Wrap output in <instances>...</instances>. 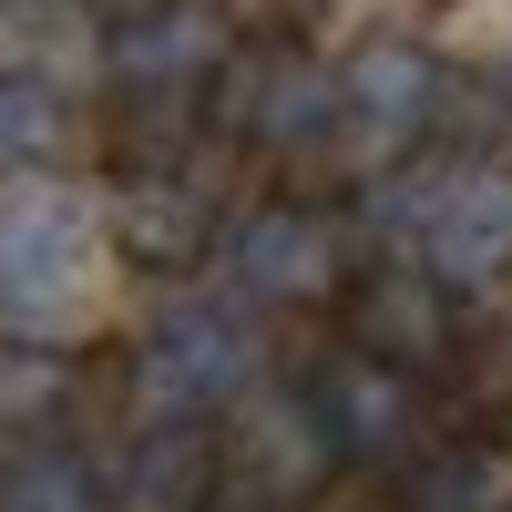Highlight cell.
I'll return each instance as SVG.
<instances>
[{"instance_id": "obj_1", "label": "cell", "mask_w": 512, "mask_h": 512, "mask_svg": "<svg viewBox=\"0 0 512 512\" xmlns=\"http://www.w3.org/2000/svg\"><path fill=\"white\" fill-rule=\"evenodd\" d=\"M267 379V328H256L246 297H216V287H185L164 297L154 328L134 338V369H123V390H134V420H216Z\"/></svg>"}, {"instance_id": "obj_2", "label": "cell", "mask_w": 512, "mask_h": 512, "mask_svg": "<svg viewBox=\"0 0 512 512\" xmlns=\"http://www.w3.org/2000/svg\"><path fill=\"white\" fill-rule=\"evenodd\" d=\"M205 123H216L226 144L267 154V164H308L328 144H349V123H338V62L308 52V41H236V62L216 72V93H205Z\"/></svg>"}, {"instance_id": "obj_3", "label": "cell", "mask_w": 512, "mask_h": 512, "mask_svg": "<svg viewBox=\"0 0 512 512\" xmlns=\"http://www.w3.org/2000/svg\"><path fill=\"white\" fill-rule=\"evenodd\" d=\"M216 256H226V287L246 308H338L359 277V236L318 195H267L246 216H226Z\"/></svg>"}, {"instance_id": "obj_4", "label": "cell", "mask_w": 512, "mask_h": 512, "mask_svg": "<svg viewBox=\"0 0 512 512\" xmlns=\"http://www.w3.org/2000/svg\"><path fill=\"white\" fill-rule=\"evenodd\" d=\"M103 82L134 113H205L216 72L236 62V31L216 0H134V11L103 21Z\"/></svg>"}, {"instance_id": "obj_5", "label": "cell", "mask_w": 512, "mask_h": 512, "mask_svg": "<svg viewBox=\"0 0 512 512\" xmlns=\"http://www.w3.org/2000/svg\"><path fill=\"white\" fill-rule=\"evenodd\" d=\"M472 297L441 287L420 256H359V277H349V349L369 359H390L410 379H451V369H472Z\"/></svg>"}, {"instance_id": "obj_6", "label": "cell", "mask_w": 512, "mask_h": 512, "mask_svg": "<svg viewBox=\"0 0 512 512\" xmlns=\"http://www.w3.org/2000/svg\"><path fill=\"white\" fill-rule=\"evenodd\" d=\"M451 93H461V72L420 31H369L359 52L338 62V123H349V144L369 164H410L451 123Z\"/></svg>"}, {"instance_id": "obj_7", "label": "cell", "mask_w": 512, "mask_h": 512, "mask_svg": "<svg viewBox=\"0 0 512 512\" xmlns=\"http://www.w3.org/2000/svg\"><path fill=\"white\" fill-rule=\"evenodd\" d=\"M216 461H226V502H287V512H308L349 461H338L328 441V420L308 400V379L297 390H277V379H256V390L216 420Z\"/></svg>"}, {"instance_id": "obj_8", "label": "cell", "mask_w": 512, "mask_h": 512, "mask_svg": "<svg viewBox=\"0 0 512 512\" xmlns=\"http://www.w3.org/2000/svg\"><path fill=\"white\" fill-rule=\"evenodd\" d=\"M410 256L461 297L512 287V164H492V154L441 164L410 205Z\"/></svg>"}, {"instance_id": "obj_9", "label": "cell", "mask_w": 512, "mask_h": 512, "mask_svg": "<svg viewBox=\"0 0 512 512\" xmlns=\"http://www.w3.org/2000/svg\"><path fill=\"white\" fill-rule=\"evenodd\" d=\"M308 400H318V420H328L349 472H410L431 451V379H410V369L369 359V349H328Z\"/></svg>"}, {"instance_id": "obj_10", "label": "cell", "mask_w": 512, "mask_h": 512, "mask_svg": "<svg viewBox=\"0 0 512 512\" xmlns=\"http://www.w3.org/2000/svg\"><path fill=\"white\" fill-rule=\"evenodd\" d=\"M103 246L123 267H144V277H195L205 256L226 246V205H216L205 175H185V164H134V175L113 185Z\"/></svg>"}, {"instance_id": "obj_11", "label": "cell", "mask_w": 512, "mask_h": 512, "mask_svg": "<svg viewBox=\"0 0 512 512\" xmlns=\"http://www.w3.org/2000/svg\"><path fill=\"white\" fill-rule=\"evenodd\" d=\"M103 267V216L72 195H21L0 216V308L21 318H62L82 308V287Z\"/></svg>"}, {"instance_id": "obj_12", "label": "cell", "mask_w": 512, "mask_h": 512, "mask_svg": "<svg viewBox=\"0 0 512 512\" xmlns=\"http://www.w3.org/2000/svg\"><path fill=\"white\" fill-rule=\"evenodd\" d=\"M113 512H226V461L205 420H134L113 451Z\"/></svg>"}, {"instance_id": "obj_13", "label": "cell", "mask_w": 512, "mask_h": 512, "mask_svg": "<svg viewBox=\"0 0 512 512\" xmlns=\"http://www.w3.org/2000/svg\"><path fill=\"white\" fill-rule=\"evenodd\" d=\"M400 512H512V431H451L400 472Z\"/></svg>"}, {"instance_id": "obj_14", "label": "cell", "mask_w": 512, "mask_h": 512, "mask_svg": "<svg viewBox=\"0 0 512 512\" xmlns=\"http://www.w3.org/2000/svg\"><path fill=\"white\" fill-rule=\"evenodd\" d=\"M72 400H82V359L62 338H31V328L0 338V431L11 441H52Z\"/></svg>"}, {"instance_id": "obj_15", "label": "cell", "mask_w": 512, "mask_h": 512, "mask_svg": "<svg viewBox=\"0 0 512 512\" xmlns=\"http://www.w3.org/2000/svg\"><path fill=\"white\" fill-rule=\"evenodd\" d=\"M72 134H82L72 82L41 72V62H0V164H11V175H31V164H62Z\"/></svg>"}, {"instance_id": "obj_16", "label": "cell", "mask_w": 512, "mask_h": 512, "mask_svg": "<svg viewBox=\"0 0 512 512\" xmlns=\"http://www.w3.org/2000/svg\"><path fill=\"white\" fill-rule=\"evenodd\" d=\"M0 512H113V482L82 441H21L0 451Z\"/></svg>"}, {"instance_id": "obj_17", "label": "cell", "mask_w": 512, "mask_h": 512, "mask_svg": "<svg viewBox=\"0 0 512 512\" xmlns=\"http://www.w3.org/2000/svg\"><path fill=\"white\" fill-rule=\"evenodd\" d=\"M226 512H287V502H226Z\"/></svg>"}]
</instances>
